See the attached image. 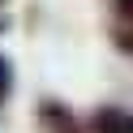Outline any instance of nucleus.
Wrapping results in <instances>:
<instances>
[{
  "instance_id": "f03ea898",
  "label": "nucleus",
  "mask_w": 133,
  "mask_h": 133,
  "mask_svg": "<svg viewBox=\"0 0 133 133\" xmlns=\"http://www.w3.org/2000/svg\"><path fill=\"white\" fill-rule=\"evenodd\" d=\"M90 129L95 133H133V112H124V107H95V116H90Z\"/></svg>"
},
{
  "instance_id": "20e7f679",
  "label": "nucleus",
  "mask_w": 133,
  "mask_h": 133,
  "mask_svg": "<svg viewBox=\"0 0 133 133\" xmlns=\"http://www.w3.org/2000/svg\"><path fill=\"white\" fill-rule=\"evenodd\" d=\"M116 47H120V52H133V30L116 26Z\"/></svg>"
},
{
  "instance_id": "f257e3e1",
  "label": "nucleus",
  "mask_w": 133,
  "mask_h": 133,
  "mask_svg": "<svg viewBox=\"0 0 133 133\" xmlns=\"http://www.w3.org/2000/svg\"><path fill=\"white\" fill-rule=\"evenodd\" d=\"M39 124H43V133H82V124L73 120V112L64 103H56V99L39 103Z\"/></svg>"
},
{
  "instance_id": "39448f33",
  "label": "nucleus",
  "mask_w": 133,
  "mask_h": 133,
  "mask_svg": "<svg viewBox=\"0 0 133 133\" xmlns=\"http://www.w3.org/2000/svg\"><path fill=\"white\" fill-rule=\"evenodd\" d=\"M116 9H120V17H129V22H133V0H116Z\"/></svg>"
},
{
  "instance_id": "423d86ee",
  "label": "nucleus",
  "mask_w": 133,
  "mask_h": 133,
  "mask_svg": "<svg viewBox=\"0 0 133 133\" xmlns=\"http://www.w3.org/2000/svg\"><path fill=\"white\" fill-rule=\"evenodd\" d=\"M0 4H4V0H0Z\"/></svg>"
},
{
  "instance_id": "7ed1b4c3",
  "label": "nucleus",
  "mask_w": 133,
  "mask_h": 133,
  "mask_svg": "<svg viewBox=\"0 0 133 133\" xmlns=\"http://www.w3.org/2000/svg\"><path fill=\"white\" fill-rule=\"evenodd\" d=\"M9 90H13V64L4 60V56H0V103L9 99Z\"/></svg>"
}]
</instances>
